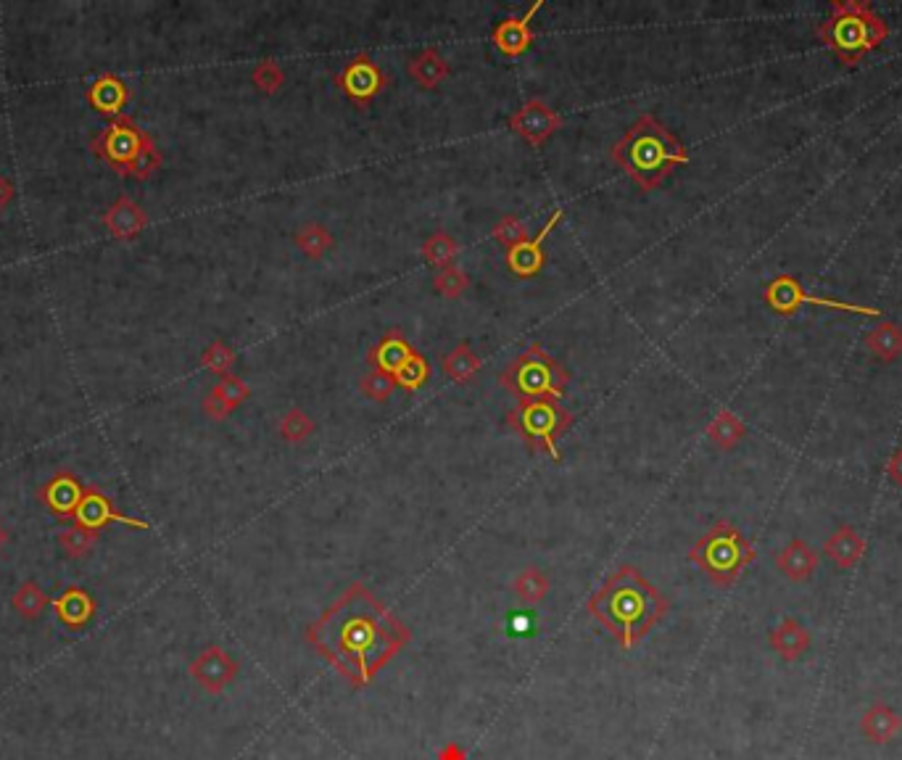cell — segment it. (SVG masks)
I'll return each instance as SVG.
<instances>
[{"label":"cell","mask_w":902,"mask_h":760,"mask_svg":"<svg viewBox=\"0 0 902 760\" xmlns=\"http://www.w3.org/2000/svg\"><path fill=\"white\" fill-rule=\"evenodd\" d=\"M562 217H565L562 209L552 212V217H549L546 225L536 233V238H528V241H523L520 246L507 251V267H510L512 275H517V278H536V275L544 270L546 241H549V233H552L554 227L560 225Z\"/></svg>","instance_id":"cell-14"},{"label":"cell","mask_w":902,"mask_h":760,"mask_svg":"<svg viewBox=\"0 0 902 760\" xmlns=\"http://www.w3.org/2000/svg\"><path fill=\"white\" fill-rule=\"evenodd\" d=\"M101 222L117 241H132V238H138V235L148 227V214L146 209H143L138 201H132L130 196H119L117 201L103 212Z\"/></svg>","instance_id":"cell-18"},{"label":"cell","mask_w":902,"mask_h":760,"mask_svg":"<svg viewBox=\"0 0 902 760\" xmlns=\"http://www.w3.org/2000/svg\"><path fill=\"white\" fill-rule=\"evenodd\" d=\"M620 167L641 190H655L678 167L689 164V151L681 140L662 125L655 114H641L610 151Z\"/></svg>","instance_id":"cell-3"},{"label":"cell","mask_w":902,"mask_h":760,"mask_svg":"<svg viewBox=\"0 0 902 760\" xmlns=\"http://www.w3.org/2000/svg\"><path fill=\"white\" fill-rule=\"evenodd\" d=\"M59 544H61V549H64L66 557H72V560H82V557H88L90 552L95 549V544H98V534L74 523V526H69L61 531Z\"/></svg>","instance_id":"cell-32"},{"label":"cell","mask_w":902,"mask_h":760,"mask_svg":"<svg viewBox=\"0 0 902 760\" xmlns=\"http://www.w3.org/2000/svg\"><path fill=\"white\" fill-rule=\"evenodd\" d=\"M335 85L346 98L357 103V106H367L378 98L383 90L391 85L388 74L383 72V66L378 61L367 56V53H357L354 59L346 61L341 72L335 74Z\"/></svg>","instance_id":"cell-11"},{"label":"cell","mask_w":902,"mask_h":760,"mask_svg":"<svg viewBox=\"0 0 902 760\" xmlns=\"http://www.w3.org/2000/svg\"><path fill=\"white\" fill-rule=\"evenodd\" d=\"M14 193H16L14 183H11L8 177L0 175V209H6V206L14 201Z\"/></svg>","instance_id":"cell-43"},{"label":"cell","mask_w":902,"mask_h":760,"mask_svg":"<svg viewBox=\"0 0 902 760\" xmlns=\"http://www.w3.org/2000/svg\"><path fill=\"white\" fill-rule=\"evenodd\" d=\"M562 117L549 106V103L533 98L528 101L520 111H515L510 117L512 132H517L520 138L533 148H541L546 140L552 138L554 132L562 130Z\"/></svg>","instance_id":"cell-13"},{"label":"cell","mask_w":902,"mask_h":760,"mask_svg":"<svg viewBox=\"0 0 902 760\" xmlns=\"http://www.w3.org/2000/svg\"><path fill=\"white\" fill-rule=\"evenodd\" d=\"M462 758H465V755H462V750H459L457 745L446 747V753L441 755V760H462Z\"/></svg>","instance_id":"cell-44"},{"label":"cell","mask_w":902,"mask_h":760,"mask_svg":"<svg viewBox=\"0 0 902 760\" xmlns=\"http://www.w3.org/2000/svg\"><path fill=\"white\" fill-rule=\"evenodd\" d=\"M367 362L380 373H386L396 383V388H404L409 394L420 391L430 380V362L399 328L388 330L386 336L367 351Z\"/></svg>","instance_id":"cell-8"},{"label":"cell","mask_w":902,"mask_h":760,"mask_svg":"<svg viewBox=\"0 0 902 760\" xmlns=\"http://www.w3.org/2000/svg\"><path fill=\"white\" fill-rule=\"evenodd\" d=\"M235 673H238V663L222 647H209L190 663V676L211 695H219L235 679Z\"/></svg>","instance_id":"cell-17"},{"label":"cell","mask_w":902,"mask_h":760,"mask_svg":"<svg viewBox=\"0 0 902 760\" xmlns=\"http://www.w3.org/2000/svg\"><path fill=\"white\" fill-rule=\"evenodd\" d=\"M359 388H362V394L367 396V399H372V402H388L393 391H396V383H393L386 373L372 370V373L364 375Z\"/></svg>","instance_id":"cell-40"},{"label":"cell","mask_w":902,"mask_h":760,"mask_svg":"<svg viewBox=\"0 0 902 760\" xmlns=\"http://www.w3.org/2000/svg\"><path fill=\"white\" fill-rule=\"evenodd\" d=\"M755 557V547L731 520H718L715 526L707 528V534L689 552V560L721 589L734 586L744 570L755 563Z\"/></svg>","instance_id":"cell-5"},{"label":"cell","mask_w":902,"mask_h":760,"mask_svg":"<svg viewBox=\"0 0 902 760\" xmlns=\"http://www.w3.org/2000/svg\"><path fill=\"white\" fill-rule=\"evenodd\" d=\"M483 359L475 354V349L470 346V341H459L449 354L441 357V370L449 380L454 383H470V378L481 373Z\"/></svg>","instance_id":"cell-28"},{"label":"cell","mask_w":902,"mask_h":760,"mask_svg":"<svg viewBox=\"0 0 902 760\" xmlns=\"http://www.w3.org/2000/svg\"><path fill=\"white\" fill-rule=\"evenodd\" d=\"M6 544H8V528L0 523V549L6 547Z\"/></svg>","instance_id":"cell-45"},{"label":"cell","mask_w":902,"mask_h":760,"mask_svg":"<svg viewBox=\"0 0 902 760\" xmlns=\"http://www.w3.org/2000/svg\"><path fill=\"white\" fill-rule=\"evenodd\" d=\"M407 72L420 88L433 90L449 77V61L441 56L438 48H425V51H420L415 59L409 61Z\"/></svg>","instance_id":"cell-26"},{"label":"cell","mask_w":902,"mask_h":760,"mask_svg":"<svg viewBox=\"0 0 902 760\" xmlns=\"http://www.w3.org/2000/svg\"><path fill=\"white\" fill-rule=\"evenodd\" d=\"M151 135L146 130H140L130 117H117L109 127H103L98 135L93 138L90 148L95 154L101 156L103 161H109L111 167L117 169L119 175H127V169L143 148L151 143Z\"/></svg>","instance_id":"cell-10"},{"label":"cell","mask_w":902,"mask_h":760,"mask_svg":"<svg viewBox=\"0 0 902 760\" xmlns=\"http://www.w3.org/2000/svg\"><path fill=\"white\" fill-rule=\"evenodd\" d=\"M159 169H161V154H159V148H156V143L151 140V143H148V146L140 151L138 159L130 164V169H127V177H135V180H148V177L156 175Z\"/></svg>","instance_id":"cell-41"},{"label":"cell","mask_w":902,"mask_h":760,"mask_svg":"<svg viewBox=\"0 0 902 760\" xmlns=\"http://www.w3.org/2000/svg\"><path fill=\"white\" fill-rule=\"evenodd\" d=\"M82 494H85V486L80 483V478H77L72 470H59V473H53L51 478L40 486L37 499H40L56 518L74 520V512L80 507Z\"/></svg>","instance_id":"cell-15"},{"label":"cell","mask_w":902,"mask_h":760,"mask_svg":"<svg viewBox=\"0 0 902 760\" xmlns=\"http://www.w3.org/2000/svg\"><path fill=\"white\" fill-rule=\"evenodd\" d=\"M744 436H747V425L731 410H721L707 425V439L718 449H734L736 444H742Z\"/></svg>","instance_id":"cell-29"},{"label":"cell","mask_w":902,"mask_h":760,"mask_svg":"<svg viewBox=\"0 0 902 760\" xmlns=\"http://www.w3.org/2000/svg\"><path fill=\"white\" fill-rule=\"evenodd\" d=\"M810 642H813L810 631L805 629L800 621H794V618H784V621L771 631V650L779 652L781 658L789 660V663L802 658V655L810 650Z\"/></svg>","instance_id":"cell-25"},{"label":"cell","mask_w":902,"mask_h":760,"mask_svg":"<svg viewBox=\"0 0 902 760\" xmlns=\"http://www.w3.org/2000/svg\"><path fill=\"white\" fill-rule=\"evenodd\" d=\"M491 238H494L496 243H502L504 249L510 251L515 249V246H520L523 241H528L531 233H528V227H525L523 220H517L515 214H507V217H502V220L496 222V227L491 230Z\"/></svg>","instance_id":"cell-37"},{"label":"cell","mask_w":902,"mask_h":760,"mask_svg":"<svg viewBox=\"0 0 902 760\" xmlns=\"http://www.w3.org/2000/svg\"><path fill=\"white\" fill-rule=\"evenodd\" d=\"M333 243H335L333 233H330L325 225H320V222H309V225H304L299 233H296V246H299V251H304L309 259H320V256H325L333 249Z\"/></svg>","instance_id":"cell-31"},{"label":"cell","mask_w":902,"mask_h":760,"mask_svg":"<svg viewBox=\"0 0 902 760\" xmlns=\"http://www.w3.org/2000/svg\"><path fill=\"white\" fill-rule=\"evenodd\" d=\"M74 523L82 528H88V531H95V534H101L103 528L111 526V523L135 528V531H148V528H151L146 520L130 518V515L119 512L117 505L98 489H85L80 507L74 512Z\"/></svg>","instance_id":"cell-12"},{"label":"cell","mask_w":902,"mask_h":760,"mask_svg":"<svg viewBox=\"0 0 902 760\" xmlns=\"http://www.w3.org/2000/svg\"><path fill=\"white\" fill-rule=\"evenodd\" d=\"M51 605L56 618L64 623L66 629L72 631L85 629V626L95 618V613H98V605H95L93 594H90L88 589H82V586H69V589H64L56 600H51Z\"/></svg>","instance_id":"cell-19"},{"label":"cell","mask_w":902,"mask_h":760,"mask_svg":"<svg viewBox=\"0 0 902 760\" xmlns=\"http://www.w3.org/2000/svg\"><path fill=\"white\" fill-rule=\"evenodd\" d=\"M251 82H254L259 93L275 95L285 82L283 66L277 64V61H259L254 66V72H251Z\"/></svg>","instance_id":"cell-39"},{"label":"cell","mask_w":902,"mask_h":760,"mask_svg":"<svg viewBox=\"0 0 902 760\" xmlns=\"http://www.w3.org/2000/svg\"><path fill=\"white\" fill-rule=\"evenodd\" d=\"M763 301L776 312V315L784 317L794 315V312L800 307H805V304L834 309V312H847V315L884 317V312H879L876 307H866V304H850V301L826 299V296H810L794 275H779V278H773L771 283L763 288Z\"/></svg>","instance_id":"cell-9"},{"label":"cell","mask_w":902,"mask_h":760,"mask_svg":"<svg viewBox=\"0 0 902 760\" xmlns=\"http://www.w3.org/2000/svg\"><path fill=\"white\" fill-rule=\"evenodd\" d=\"M541 8H544V0H536L523 16H507L494 27V45L507 56V59H517L523 56L528 48L533 45V27L531 22L536 19Z\"/></svg>","instance_id":"cell-16"},{"label":"cell","mask_w":902,"mask_h":760,"mask_svg":"<svg viewBox=\"0 0 902 760\" xmlns=\"http://www.w3.org/2000/svg\"><path fill=\"white\" fill-rule=\"evenodd\" d=\"M306 636L357 687L370 684L380 665L409 642L407 626L362 584H351Z\"/></svg>","instance_id":"cell-1"},{"label":"cell","mask_w":902,"mask_h":760,"mask_svg":"<svg viewBox=\"0 0 902 760\" xmlns=\"http://www.w3.org/2000/svg\"><path fill=\"white\" fill-rule=\"evenodd\" d=\"M823 555L842 570H852L866 557V539L858 534V528L842 526L826 539Z\"/></svg>","instance_id":"cell-23"},{"label":"cell","mask_w":902,"mask_h":760,"mask_svg":"<svg viewBox=\"0 0 902 760\" xmlns=\"http://www.w3.org/2000/svg\"><path fill=\"white\" fill-rule=\"evenodd\" d=\"M589 610L623 647H633L668 613V600L633 565H623L594 592Z\"/></svg>","instance_id":"cell-2"},{"label":"cell","mask_w":902,"mask_h":760,"mask_svg":"<svg viewBox=\"0 0 902 760\" xmlns=\"http://www.w3.org/2000/svg\"><path fill=\"white\" fill-rule=\"evenodd\" d=\"M866 349L879 362H895L902 357V328L895 320H879V325L866 333Z\"/></svg>","instance_id":"cell-27"},{"label":"cell","mask_w":902,"mask_h":760,"mask_svg":"<svg viewBox=\"0 0 902 760\" xmlns=\"http://www.w3.org/2000/svg\"><path fill=\"white\" fill-rule=\"evenodd\" d=\"M48 605H51V597L45 594V589L37 584V581H24V584H19V589H16L14 597H11V607L22 615L24 621H35V618H40Z\"/></svg>","instance_id":"cell-30"},{"label":"cell","mask_w":902,"mask_h":760,"mask_svg":"<svg viewBox=\"0 0 902 760\" xmlns=\"http://www.w3.org/2000/svg\"><path fill=\"white\" fill-rule=\"evenodd\" d=\"M248 396H251V388H248L246 380L235 378V375H225L204 396V412L211 420H225V417L233 415L246 402Z\"/></svg>","instance_id":"cell-20"},{"label":"cell","mask_w":902,"mask_h":760,"mask_svg":"<svg viewBox=\"0 0 902 760\" xmlns=\"http://www.w3.org/2000/svg\"><path fill=\"white\" fill-rule=\"evenodd\" d=\"M312 433H314L312 417L306 415L301 407H291V410L280 417V436H283L285 441H291V444H301V441L309 439Z\"/></svg>","instance_id":"cell-36"},{"label":"cell","mask_w":902,"mask_h":760,"mask_svg":"<svg viewBox=\"0 0 902 760\" xmlns=\"http://www.w3.org/2000/svg\"><path fill=\"white\" fill-rule=\"evenodd\" d=\"M887 475L889 481H895L897 486H902V446H897L892 457L887 460Z\"/></svg>","instance_id":"cell-42"},{"label":"cell","mask_w":902,"mask_h":760,"mask_svg":"<svg viewBox=\"0 0 902 760\" xmlns=\"http://www.w3.org/2000/svg\"><path fill=\"white\" fill-rule=\"evenodd\" d=\"M235 359L238 357H235L233 346L225 344V341H219L217 338V341H211V344L204 349V354H201V365H204L209 373L219 375V378H225V375L233 373Z\"/></svg>","instance_id":"cell-34"},{"label":"cell","mask_w":902,"mask_h":760,"mask_svg":"<svg viewBox=\"0 0 902 760\" xmlns=\"http://www.w3.org/2000/svg\"><path fill=\"white\" fill-rule=\"evenodd\" d=\"M515 592L517 597L523 602H528V605H539L546 594H549V578L536 568L523 570V573L515 578Z\"/></svg>","instance_id":"cell-35"},{"label":"cell","mask_w":902,"mask_h":760,"mask_svg":"<svg viewBox=\"0 0 902 760\" xmlns=\"http://www.w3.org/2000/svg\"><path fill=\"white\" fill-rule=\"evenodd\" d=\"M85 98H88V103L98 114L117 119L122 117L124 106L130 101V90H127L124 80H119L117 74H101L98 80L90 82Z\"/></svg>","instance_id":"cell-21"},{"label":"cell","mask_w":902,"mask_h":760,"mask_svg":"<svg viewBox=\"0 0 902 760\" xmlns=\"http://www.w3.org/2000/svg\"><path fill=\"white\" fill-rule=\"evenodd\" d=\"M499 383L520 402L560 399L570 386V373L560 359L544 349V344L533 341L499 373Z\"/></svg>","instance_id":"cell-6"},{"label":"cell","mask_w":902,"mask_h":760,"mask_svg":"<svg viewBox=\"0 0 902 760\" xmlns=\"http://www.w3.org/2000/svg\"><path fill=\"white\" fill-rule=\"evenodd\" d=\"M433 288H436L441 296H446V299H459V296L470 288V278H467L459 267L449 264V267H444V270H438L436 275H433Z\"/></svg>","instance_id":"cell-38"},{"label":"cell","mask_w":902,"mask_h":760,"mask_svg":"<svg viewBox=\"0 0 902 760\" xmlns=\"http://www.w3.org/2000/svg\"><path fill=\"white\" fill-rule=\"evenodd\" d=\"M902 731V718L895 708H889L887 702H873L871 708L860 718V734L873 742V745H884L892 742Z\"/></svg>","instance_id":"cell-24"},{"label":"cell","mask_w":902,"mask_h":760,"mask_svg":"<svg viewBox=\"0 0 902 760\" xmlns=\"http://www.w3.org/2000/svg\"><path fill=\"white\" fill-rule=\"evenodd\" d=\"M507 423L531 449H544L552 460L562 462L557 441L573 428L575 417L557 399H525L512 407Z\"/></svg>","instance_id":"cell-7"},{"label":"cell","mask_w":902,"mask_h":760,"mask_svg":"<svg viewBox=\"0 0 902 760\" xmlns=\"http://www.w3.org/2000/svg\"><path fill=\"white\" fill-rule=\"evenodd\" d=\"M776 568L789 581L802 584V581L813 578V573L818 570V552L805 539L786 541V547L779 549V555H776Z\"/></svg>","instance_id":"cell-22"},{"label":"cell","mask_w":902,"mask_h":760,"mask_svg":"<svg viewBox=\"0 0 902 760\" xmlns=\"http://www.w3.org/2000/svg\"><path fill=\"white\" fill-rule=\"evenodd\" d=\"M815 37L844 66H855L889 37V24L866 0H834L826 19L815 24Z\"/></svg>","instance_id":"cell-4"},{"label":"cell","mask_w":902,"mask_h":760,"mask_svg":"<svg viewBox=\"0 0 902 760\" xmlns=\"http://www.w3.org/2000/svg\"><path fill=\"white\" fill-rule=\"evenodd\" d=\"M457 251L459 243L454 241L449 233H444V230H438V233H433L428 241L422 243V256H425L433 267H438V270L449 267V264L454 262Z\"/></svg>","instance_id":"cell-33"}]
</instances>
